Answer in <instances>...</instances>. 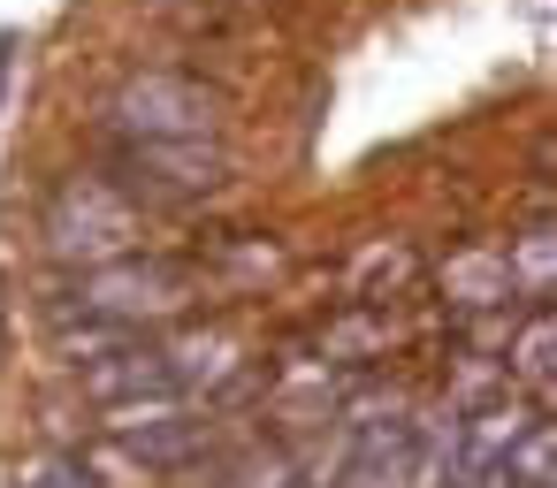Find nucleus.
I'll return each mask as SVG.
<instances>
[{"label": "nucleus", "mask_w": 557, "mask_h": 488, "mask_svg": "<svg viewBox=\"0 0 557 488\" xmlns=\"http://www.w3.org/2000/svg\"><path fill=\"white\" fill-rule=\"evenodd\" d=\"M519 366H527V381H534V389H549V313L527 328V343H519Z\"/></svg>", "instance_id": "obj_1"}]
</instances>
